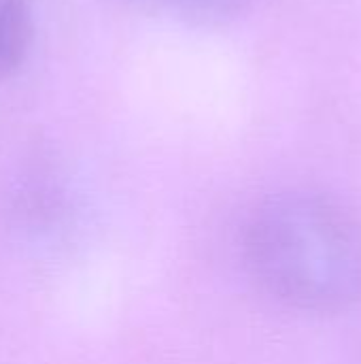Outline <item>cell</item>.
Masks as SVG:
<instances>
[{
    "instance_id": "obj_1",
    "label": "cell",
    "mask_w": 361,
    "mask_h": 364,
    "mask_svg": "<svg viewBox=\"0 0 361 364\" xmlns=\"http://www.w3.org/2000/svg\"><path fill=\"white\" fill-rule=\"evenodd\" d=\"M240 252L253 282L285 307L332 314L361 301V222L326 194L287 190L262 200Z\"/></svg>"
},
{
    "instance_id": "obj_2",
    "label": "cell",
    "mask_w": 361,
    "mask_h": 364,
    "mask_svg": "<svg viewBox=\"0 0 361 364\" xmlns=\"http://www.w3.org/2000/svg\"><path fill=\"white\" fill-rule=\"evenodd\" d=\"M32 32L28 0H0V81L23 64Z\"/></svg>"
},
{
    "instance_id": "obj_3",
    "label": "cell",
    "mask_w": 361,
    "mask_h": 364,
    "mask_svg": "<svg viewBox=\"0 0 361 364\" xmlns=\"http://www.w3.org/2000/svg\"><path fill=\"white\" fill-rule=\"evenodd\" d=\"M187 23L198 28H221L236 21L249 0H166Z\"/></svg>"
}]
</instances>
